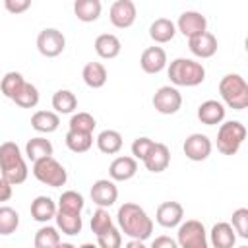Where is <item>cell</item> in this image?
<instances>
[{"instance_id":"cell-1","label":"cell","mask_w":248,"mask_h":248,"mask_svg":"<svg viewBox=\"0 0 248 248\" xmlns=\"http://www.w3.org/2000/svg\"><path fill=\"white\" fill-rule=\"evenodd\" d=\"M116 219H118L120 231L124 234H128L132 240H141L143 242L153 232V221H151V217L138 203H132V202L122 203L118 207Z\"/></svg>"},{"instance_id":"cell-2","label":"cell","mask_w":248,"mask_h":248,"mask_svg":"<svg viewBox=\"0 0 248 248\" xmlns=\"http://www.w3.org/2000/svg\"><path fill=\"white\" fill-rule=\"evenodd\" d=\"M0 170H2V178H6L12 186L25 182L29 170L17 143L4 141L0 145Z\"/></svg>"},{"instance_id":"cell-3","label":"cell","mask_w":248,"mask_h":248,"mask_svg":"<svg viewBox=\"0 0 248 248\" xmlns=\"http://www.w3.org/2000/svg\"><path fill=\"white\" fill-rule=\"evenodd\" d=\"M169 79L180 87H196L205 79V68L192 58H174L169 66Z\"/></svg>"},{"instance_id":"cell-4","label":"cell","mask_w":248,"mask_h":248,"mask_svg":"<svg viewBox=\"0 0 248 248\" xmlns=\"http://www.w3.org/2000/svg\"><path fill=\"white\" fill-rule=\"evenodd\" d=\"M219 93L223 101L234 110H244L248 107V83L240 74L223 76L219 81Z\"/></svg>"},{"instance_id":"cell-5","label":"cell","mask_w":248,"mask_h":248,"mask_svg":"<svg viewBox=\"0 0 248 248\" xmlns=\"http://www.w3.org/2000/svg\"><path fill=\"white\" fill-rule=\"evenodd\" d=\"M246 140V126L238 120H229L219 126L217 132V149L223 155H234L242 141Z\"/></svg>"},{"instance_id":"cell-6","label":"cell","mask_w":248,"mask_h":248,"mask_svg":"<svg viewBox=\"0 0 248 248\" xmlns=\"http://www.w3.org/2000/svg\"><path fill=\"white\" fill-rule=\"evenodd\" d=\"M33 176L50 186V188H60L66 184L68 180V172L66 169L54 159V157H45V159H39L33 163Z\"/></svg>"},{"instance_id":"cell-7","label":"cell","mask_w":248,"mask_h":248,"mask_svg":"<svg viewBox=\"0 0 248 248\" xmlns=\"http://www.w3.org/2000/svg\"><path fill=\"white\" fill-rule=\"evenodd\" d=\"M178 248H207V232L196 219H188L178 227Z\"/></svg>"},{"instance_id":"cell-8","label":"cell","mask_w":248,"mask_h":248,"mask_svg":"<svg viewBox=\"0 0 248 248\" xmlns=\"http://www.w3.org/2000/svg\"><path fill=\"white\" fill-rule=\"evenodd\" d=\"M37 48L43 56L54 58V56L62 54V50L66 48V39H64L62 31H58L54 27H46L37 37Z\"/></svg>"},{"instance_id":"cell-9","label":"cell","mask_w":248,"mask_h":248,"mask_svg":"<svg viewBox=\"0 0 248 248\" xmlns=\"http://www.w3.org/2000/svg\"><path fill=\"white\" fill-rule=\"evenodd\" d=\"M153 107L161 114H174L182 107V95L176 87L163 85L153 95Z\"/></svg>"},{"instance_id":"cell-10","label":"cell","mask_w":248,"mask_h":248,"mask_svg":"<svg viewBox=\"0 0 248 248\" xmlns=\"http://www.w3.org/2000/svg\"><path fill=\"white\" fill-rule=\"evenodd\" d=\"M184 37L192 39V37H198L202 33L207 31V19L205 16H202L200 12H194V10H188V12H182L178 16V21L174 25Z\"/></svg>"},{"instance_id":"cell-11","label":"cell","mask_w":248,"mask_h":248,"mask_svg":"<svg viewBox=\"0 0 248 248\" xmlns=\"http://www.w3.org/2000/svg\"><path fill=\"white\" fill-rule=\"evenodd\" d=\"M108 17H110V23L118 29L132 27L136 21V4L132 0H116L110 6Z\"/></svg>"},{"instance_id":"cell-12","label":"cell","mask_w":248,"mask_h":248,"mask_svg":"<svg viewBox=\"0 0 248 248\" xmlns=\"http://www.w3.org/2000/svg\"><path fill=\"white\" fill-rule=\"evenodd\" d=\"M184 155L190 159V161H205L211 153V140L205 136V134H190L186 140H184Z\"/></svg>"},{"instance_id":"cell-13","label":"cell","mask_w":248,"mask_h":248,"mask_svg":"<svg viewBox=\"0 0 248 248\" xmlns=\"http://www.w3.org/2000/svg\"><path fill=\"white\" fill-rule=\"evenodd\" d=\"M118 198V188L112 180H107V178H101L97 182H93L91 186V200L93 203H97L99 207L107 209L110 207Z\"/></svg>"},{"instance_id":"cell-14","label":"cell","mask_w":248,"mask_h":248,"mask_svg":"<svg viewBox=\"0 0 248 248\" xmlns=\"http://www.w3.org/2000/svg\"><path fill=\"white\" fill-rule=\"evenodd\" d=\"M182 217H184V209L178 202H163L157 207V213H155L157 223L161 227H167V229H172V227L180 225Z\"/></svg>"},{"instance_id":"cell-15","label":"cell","mask_w":248,"mask_h":248,"mask_svg":"<svg viewBox=\"0 0 248 248\" xmlns=\"http://www.w3.org/2000/svg\"><path fill=\"white\" fill-rule=\"evenodd\" d=\"M140 66L145 74H159L167 66V52L161 46H147L141 52Z\"/></svg>"},{"instance_id":"cell-16","label":"cell","mask_w":248,"mask_h":248,"mask_svg":"<svg viewBox=\"0 0 248 248\" xmlns=\"http://www.w3.org/2000/svg\"><path fill=\"white\" fill-rule=\"evenodd\" d=\"M169 163H170V151H169V147L165 143H157V141L153 143L151 151L143 159V165H145V169L149 172H163V170H167Z\"/></svg>"},{"instance_id":"cell-17","label":"cell","mask_w":248,"mask_h":248,"mask_svg":"<svg viewBox=\"0 0 248 248\" xmlns=\"http://www.w3.org/2000/svg\"><path fill=\"white\" fill-rule=\"evenodd\" d=\"M188 48L198 58H211L217 52V39H215V35L205 31V33H202L198 37L188 39Z\"/></svg>"},{"instance_id":"cell-18","label":"cell","mask_w":248,"mask_h":248,"mask_svg":"<svg viewBox=\"0 0 248 248\" xmlns=\"http://www.w3.org/2000/svg\"><path fill=\"white\" fill-rule=\"evenodd\" d=\"M138 172V161L134 157H116L110 167H108V174L112 180H118V182H124V180H130L134 174Z\"/></svg>"},{"instance_id":"cell-19","label":"cell","mask_w":248,"mask_h":248,"mask_svg":"<svg viewBox=\"0 0 248 248\" xmlns=\"http://www.w3.org/2000/svg\"><path fill=\"white\" fill-rule=\"evenodd\" d=\"M198 118H200L202 124H207V126L221 124L223 118H225V107L219 101H215V99L203 101L198 107Z\"/></svg>"},{"instance_id":"cell-20","label":"cell","mask_w":248,"mask_h":248,"mask_svg":"<svg viewBox=\"0 0 248 248\" xmlns=\"http://www.w3.org/2000/svg\"><path fill=\"white\" fill-rule=\"evenodd\" d=\"M120 48H122V45H120L118 37L112 33H103L95 39V52L105 60L116 58L120 54Z\"/></svg>"},{"instance_id":"cell-21","label":"cell","mask_w":248,"mask_h":248,"mask_svg":"<svg viewBox=\"0 0 248 248\" xmlns=\"http://www.w3.org/2000/svg\"><path fill=\"white\" fill-rule=\"evenodd\" d=\"M31 217L39 223H46L50 219H54L56 215V203L48 198V196H37L31 202Z\"/></svg>"},{"instance_id":"cell-22","label":"cell","mask_w":248,"mask_h":248,"mask_svg":"<svg viewBox=\"0 0 248 248\" xmlns=\"http://www.w3.org/2000/svg\"><path fill=\"white\" fill-rule=\"evenodd\" d=\"M81 78L85 81L87 87L91 89H99L107 83V68L101 64V62H87L81 70Z\"/></svg>"},{"instance_id":"cell-23","label":"cell","mask_w":248,"mask_h":248,"mask_svg":"<svg viewBox=\"0 0 248 248\" xmlns=\"http://www.w3.org/2000/svg\"><path fill=\"white\" fill-rule=\"evenodd\" d=\"M31 126H33V130H37L41 134H52L58 130L60 118L52 110H37L31 116Z\"/></svg>"},{"instance_id":"cell-24","label":"cell","mask_w":248,"mask_h":248,"mask_svg":"<svg viewBox=\"0 0 248 248\" xmlns=\"http://www.w3.org/2000/svg\"><path fill=\"white\" fill-rule=\"evenodd\" d=\"M209 234H211L213 248H232L236 242L234 229L229 223H215Z\"/></svg>"},{"instance_id":"cell-25","label":"cell","mask_w":248,"mask_h":248,"mask_svg":"<svg viewBox=\"0 0 248 248\" xmlns=\"http://www.w3.org/2000/svg\"><path fill=\"white\" fill-rule=\"evenodd\" d=\"M174 35H176V27H174V23H172L170 19H167V17H159V19H155V21L149 25V37H151L155 43H159V45L172 41Z\"/></svg>"},{"instance_id":"cell-26","label":"cell","mask_w":248,"mask_h":248,"mask_svg":"<svg viewBox=\"0 0 248 248\" xmlns=\"http://www.w3.org/2000/svg\"><path fill=\"white\" fill-rule=\"evenodd\" d=\"M54 219H56L58 229H60L64 234L74 236V234L81 232L83 223H81V215H79V213H70V211H60V209H56Z\"/></svg>"},{"instance_id":"cell-27","label":"cell","mask_w":248,"mask_h":248,"mask_svg":"<svg viewBox=\"0 0 248 248\" xmlns=\"http://www.w3.org/2000/svg\"><path fill=\"white\" fill-rule=\"evenodd\" d=\"M101 2L99 0H76L74 2V14L79 21H95L101 16Z\"/></svg>"},{"instance_id":"cell-28","label":"cell","mask_w":248,"mask_h":248,"mask_svg":"<svg viewBox=\"0 0 248 248\" xmlns=\"http://www.w3.org/2000/svg\"><path fill=\"white\" fill-rule=\"evenodd\" d=\"M52 143L46 140V138H31L25 145V155L29 157V161H39V159H45V157H52Z\"/></svg>"},{"instance_id":"cell-29","label":"cell","mask_w":248,"mask_h":248,"mask_svg":"<svg viewBox=\"0 0 248 248\" xmlns=\"http://www.w3.org/2000/svg\"><path fill=\"white\" fill-rule=\"evenodd\" d=\"M97 147L105 155H114L122 149V136L116 130H103L97 136Z\"/></svg>"},{"instance_id":"cell-30","label":"cell","mask_w":248,"mask_h":248,"mask_svg":"<svg viewBox=\"0 0 248 248\" xmlns=\"http://www.w3.org/2000/svg\"><path fill=\"white\" fill-rule=\"evenodd\" d=\"M52 108L60 114H70L78 108V97L68 89H58L52 95Z\"/></svg>"},{"instance_id":"cell-31","label":"cell","mask_w":248,"mask_h":248,"mask_svg":"<svg viewBox=\"0 0 248 248\" xmlns=\"http://www.w3.org/2000/svg\"><path fill=\"white\" fill-rule=\"evenodd\" d=\"M23 85H25V79H23V76L19 72H8L0 81V89H2L4 97L12 99V101L21 93Z\"/></svg>"},{"instance_id":"cell-32","label":"cell","mask_w":248,"mask_h":248,"mask_svg":"<svg viewBox=\"0 0 248 248\" xmlns=\"http://www.w3.org/2000/svg\"><path fill=\"white\" fill-rule=\"evenodd\" d=\"M35 248H56L60 244V232L58 229L54 227H41L37 232H35V240H33Z\"/></svg>"},{"instance_id":"cell-33","label":"cell","mask_w":248,"mask_h":248,"mask_svg":"<svg viewBox=\"0 0 248 248\" xmlns=\"http://www.w3.org/2000/svg\"><path fill=\"white\" fill-rule=\"evenodd\" d=\"M85 202H83V196L78 194L76 190H66L62 192L60 200H58V209L60 211H70V213H81Z\"/></svg>"},{"instance_id":"cell-34","label":"cell","mask_w":248,"mask_h":248,"mask_svg":"<svg viewBox=\"0 0 248 248\" xmlns=\"http://www.w3.org/2000/svg\"><path fill=\"white\" fill-rule=\"evenodd\" d=\"M66 145L74 153H85L93 145V134H81V132H70L68 130Z\"/></svg>"},{"instance_id":"cell-35","label":"cell","mask_w":248,"mask_h":248,"mask_svg":"<svg viewBox=\"0 0 248 248\" xmlns=\"http://www.w3.org/2000/svg\"><path fill=\"white\" fill-rule=\"evenodd\" d=\"M19 227V215L16 209L2 205L0 207V234H12Z\"/></svg>"},{"instance_id":"cell-36","label":"cell","mask_w":248,"mask_h":248,"mask_svg":"<svg viewBox=\"0 0 248 248\" xmlns=\"http://www.w3.org/2000/svg\"><path fill=\"white\" fill-rule=\"evenodd\" d=\"M70 132H81V134H93L97 122L89 112H78L70 118Z\"/></svg>"},{"instance_id":"cell-37","label":"cell","mask_w":248,"mask_h":248,"mask_svg":"<svg viewBox=\"0 0 248 248\" xmlns=\"http://www.w3.org/2000/svg\"><path fill=\"white\" fill-rule=\"evenodd\" d=\"M14 103L17 107H21V108H33V107H37V103H39V89L33 83H27L25 81L21 93L14 99Z\"/></svg>"},{"instance_id":"cell-38","label":"cell","mask_w":248,"mask_h":248,"mask_svg":"<svg viewBox=\"0 0 248 248\" xmlns=\"http://www.w3.org/2000/svg\"><path fill=\"white\" fill-rule=\"evenodd\" d=\"M97 248H122V234L112 225L108 231L97 234Z\"/></svg>"},{"instance_id":"cell-39","label":"cell","mask_w":248,"mask_h":248,"mask_svg":"<svg viewBox=\"0 0 248 248\" xmlns=\"http://www.w3.org/2000/svg\"><path fill=\"white\" fill-rule=\"evenodd\" d=\"M110 227H112V219H110L108 211L103 209V207H99V209L93 213V217H91V231H93V234L97 236V234L108 231Z\"/></svg>"},{"instance_id":"cell-40","label":"cell","mask_w":248,"mask_h":248,"mask_svg":"<svg viewBox=\"0 0 248 248\" xmlns=\"http://www.w3.org/2000/svg\"><path fill=\"white\" fill-rule=\"evenodd\" d=\"M234 232H238V236L242 238H248V209L246 207H240L232 213V225Z\"/></svg>"},{"instance_id":"cell-41","label":"cell","mask_w":248,"mask_h":248,"mask_svg":"<svg viewBox=\"0 0 248 248\" xmlns=\"http://www.w3.org/2000/svg\"><path fill=\"white\" fill-rule=\"evenodd\" d=\"M153 140H149V138H136L134 140V143H132V155H134V159H140V161H143L145 157H147V153L151 151V147H153Z\"/></svg>"},{"instance_id":"cell-42","label":"cell","mask_w":248,"mask_h":248,"mask_svg":"<svg viewBox=\"0 0 248 248\" xmlns=\"http://www.w3.org/2000/svg\"><path fill=\"white\" fill-rule=\"evenodd\" d=\"M4 6L10 14H23L25 10H29L31 2L29 0H6Z\"/></svg>"},{"instance_id":"cell-43","label":"cell","mask_w":248,"mask_h":248,"mask_svg":"<svg viewBox=\"0 0 248 248\" xmlns=\"http://www.w3.org/2000/svg\"><path fill=\"white\" fill-rule=\"evenodd\" d=\"M149 248H178V244H176V240H172L170 236H157L153 242H151V246Z\"/></svg>"},{"instance_id":"cell-44","label":"cell","mask_w":248,"mask_h":248,"mask_svg":"<svg viewBox=\"0 0 248 248\" xmlns=\"http://www.w3.org/2000/svg\"><path fill=\"white\" fill-rule=\"evenodd\" d=\"M12 198V184L0 176V202H8Z\"/></svg>"},{"instance_id":"cell-45","label":"cell","mask_w":248,"mask_h":248,"mask_svg":"<svg viewBox=\"0 0 248 248\" xmlns=\"http://www.w3.org/2000/svg\"><path fill=\"white\" fill-rule=\"evenodd\" d=\"M124 248H147V246H145L141 240H130V242H128Z\"/></svg>"},{"instance_id":"cell-46","label":"cell","mask_w":248,"mask_h":248,"mask_svg":"<svg viewBox=\"0 0 248 248\" xmlns=\"http://www.w3.org/2000/svg\"><path fill=\"white\" fill-rule=\"evenodd\" d=\"M56 248H76V246H74L72 242H60V244H58Z\"/></svg>"},{"instance_id":"cell-47","label":"cell","mask_w":248,"mask_h":248,"mask_svg":"<svg viewBox=\"0 0 248 248\" xmlns=\"http://www.w3.org/2000/svg\"><path fill=\"white\" fill-rule=\"evenodd\" d=\"M79 248H97L95 244H83V246H79Z\"/></svg>"},{"instance_id":"cell-48","label":"cell","mask_w":248,"mask_h":248,"mask_svg":"<svg viewBox=\"0 0 248 248\" xmlns=\"http://www.w3.org/2000/svg\"><path fill=\"white\" fill-rule=\"evenodd\" d=\"M238 248H248V246H238Z\"/></svg>"}]
</instances>
